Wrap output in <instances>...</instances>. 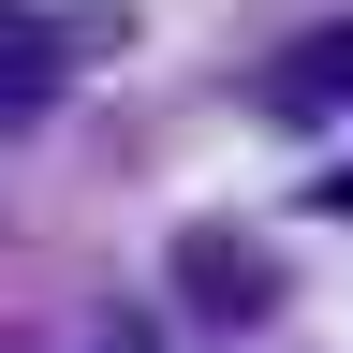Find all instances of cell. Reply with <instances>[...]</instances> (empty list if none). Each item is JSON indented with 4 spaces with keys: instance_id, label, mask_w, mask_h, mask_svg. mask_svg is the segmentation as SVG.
<instances>
[{
    "instance_id": "cell-5",
    "label": "cell",
    "mask_w": 353,
    "mask_h": 353,
    "mask_svg": "<svg viewBox=\"0 0 353 353\" xmlns=\"http://www.w3.org/2000/svg\"><path fill=\"white\" fill-rule=\"evenodd\" d=\"M324 206H339V221H353V162H339V192H324Z\"/></svg>"
},
{
    "instance_id": "cell-1",
    "label": "cell",
    "mask_w": 353,
    "mask_h": 353,
    "mask_svg": "<svg viewBox=\"0 0 353 353\" xmlns=\"http://www.w3.org/2000/svg\"><path fill=\"white\" fill-rule=\"evenodd\" d=\"M176 294L236 339V324H265V294H280V280H265V250L236 236V221H192V236H176Z\"/></svg>"
},
{
    "instance_id": "cell-4",
    "label": "cell",
    "mask_w": 353,
    "mask_h": 353,
    "mask_svg": "<svg viewBox=\"0 0 353 353\" xmlns=\"http://www.w3.org/2000/svg\"><path fill=\"white\" fill-rule=\"evenodd\" d=\"M88 353H162V339H148V324H103V339H88Z\"/></svg>"
},
{
    "instance_id": "cell-3",
    "label": "cell",
    "mask_w": 353,
    "mask_h": 353,
    "mask_svg": "<svg viewBox=\"0 0 353 353\" xmlns=\"http://www.w3.org/2000/svg\"><path fill=\"white\" fill-rule=\"evenodd\" d=\"M339 103H353V30H309L280 59V118H339Z\"/></svg>"
},
{
    "instance_id": "cell-2",
    "label": "cell",
    "mask_w": 353,
    "mask_h": 353,
    "mask_svg": "<svg viewBox=\"0 0 353 353\" xmlns=\"http://www.w3.org/2000/svg\"><path fill=\"white\" fill-rule=\"evenodd\" d=\"M59 30H44V0H0V103H59Z\"/></svg>"
}]
</instances>
